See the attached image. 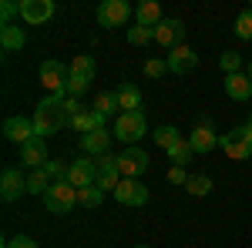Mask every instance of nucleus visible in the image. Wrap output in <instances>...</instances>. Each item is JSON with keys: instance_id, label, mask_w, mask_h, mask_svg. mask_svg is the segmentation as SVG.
<instances>
[{"instance_id": "nucleus-1", "label": "nucleus", "mask_w": 252, "mask_h": 248, "mask_svg": "<svg viewBox=\"0 0 252 248\" xmlns=\"http://www.w3.org/2000/svg\"><path fill=\"white\" fill-rule=\"evenodd\" d=\"M64 101H67V94H47L44 101H40L37 108H34V131H37V138H51V134H58L64 124H67V114H64Z\"/></svg>"}, {"instance_id": "nucleus-2", "label": "nucleus", "mask_w": 252, "mask_h": 248, "mask_svg": "<svg viewBox=\"0 0 252 248\" xmlns=\"http://www.w3.org/2000/svg\"><path fill=\"white\" fill-rule=\"evenodd\" d=\"M219 148L229 154L232 161H249V158H252V128H249V124L232 128L229 134L219 138Z\"/></svg>"}, {"instance_id": "nucleus-3", "label": "nucleus", "mask_w": 252, "mask_h": 248, "mask_svg": "<svg viewBox=\"0 0 252 248\" xmlns=\"http://www.w3.org/2000/svg\"><path fill=\"white\" fill-rule=\"evenodd\" d=\"M74 205H78V188L71 181H54L44 191V208L51 215H67V211H74Z\"/></svg>"}, {"instance_id": "nucleus-4", "label": "nucleus", "mask_w": 252, "mask_h": 248, "mask_svg": "<svg viewBox=\"0 0 252 248\" xmlns=\"http://www.w3.org/2000/svg\"><path fill=\"white\" fill-rule=\"evenodd\" d=\"M145 134H148V117H145V111L118 114V121H115V138H118V141H125V148L138 144Z\"/></svg>"}, {"instance_id": "nucleus-5", "label": "nucleus", "mask_w": 252, "mask_h": 248, "mask_svg": "<svg viewBox=\"0 0 252 248\" xmlns=\"http://www.w3.org/2000/svg\"><path fill=\"white\" fill-rule=\"evenodd\" d=\"M131 17H135V10L128 7V0H101V7H97L101 27H125Z\"/></svg>"}, {"instance_id": "nucleus-6", "label": "nucleus", "mask_w": 252, "mask_h": 248, "mask_svg": "<svg viewBox=\"0 0 252 248\" xmlns=\"http://www.w3.org/2000/svg\"><path fill=\"white\" fill-rule=\"evenodd\" d=\"M67 77H71V71L61 60H44L40 64V84H44L47 94H67Z\"/></svg>"}, {"instance_id": "nucleus-7", "label": "nucleus", "mask_w": 252, "mask_h": 248, "mask_svg": "<svg viewBox=\"0 0 252 248\" xmlns=\"http://www.w3.org/2000/svg\"><path fill=\"white\" fill-rule=\"evenodd\" d=\"M111 194H115L118 205H131V208H141V205H148V198H152V191L145 188L138 178H121V185H118Z\"/></svg>"}, {"instance_id": "nucleus-8", "label": "nucleus", "mask_w": 252, "mask_h": 248, "mask_svg": "<svg viewBox=\"0 0 252 248\" xmlns=\"http://www.w3.org/2000/svg\"><path fill=\"white\" fill-rule=\"evenodd\" d=\"M3 138L7 141H14V144H31L34 138H37V131H34V117L27 114H10L7 121H3Z\"/></svg>"}, {"instance_id": "nucleus-9", "label": "nucleus", "mask_w": 252, "mask_h": 248, "mask_svg": "<svg viewBox=\"0 0 252 248\" xmlns=\"http://www.w3.org/2000/svg\"><path fill=\"white\" fill-rule=\"evenodd\" d=\"M118 168H121V178H141V174L148 171V151L145 148H125V151L118 154Z\"/></svg>"}, {"instance_id": "nucleus-10", "label": "nucleus", "mask_w": 252, "mask_h": 248, "mask_svg": "<svg viewBox=\"0 0 252 248\" xmlns=\"http://www.w3.org/2000/svg\"><path fill=\"white\" fill-rule=\"evenodd\" d=\"M54 17V0H20V20L27 27H40Z\"/></svg>"}, {"instance_id": "nucleus-11", "label": "nucleus", "mask_w": 252, "mask_h": 248, "mask_svg": "<svg viewBox=\"0 0 252 248\" xmlns=\"http://www.w3.org/2000/svg\"><path fill=\"white\" fill-rule=\"evenodd\" d=\"M155 44L168 47V51L182 47V44H185V24H182L178 17H165V20L155 27Z\"/></svg>"}, {"instance_id": "nucleus-12", "label": "nucleus", "mask_w": 252, "mask_h": 248, "mask_svg": "<svg viewBox=\"0 0 252 248\" xmlns=\"http://www.w3.org/2000/svg\"><path fill=\"white\" fill-rule=\"evenodd\" d=\"M101 191H115L121 185V168H118V154H101L97 158V181Z\"/></svg>"}, {"instance_id": "nucleus-13", "label": "nucleus", "mask_w": 252, "mask_h": 248, "mask_svg": "<svg viewBox=\"0 0 252 248\" xmlns=\"http://www.w3.org/2000/svg\"><path fill=\"white\" fill-rule=\"evenodd\" d=\"M67 181L74 188H94L97 181V161H88V158H74L71 161V171H67Z\"/></svg>"}, {"instance_id": "nucleus-14", "label": "nucleus", "mask_w": 252, "mask_h": 248, "mask_svg": "<svg viewBox=\"0 0 252 248\" xmlns=\"http://www.w3.org/2000/svg\"><path fill=\"white\" fill-rule=\"evenodd\" d=\"M104 121H108V117L101 114V111H94V108H81L78 114L67 121V128L84 138V134H91V131H104Z\"/></svg>"}, {"instance_id": "nucleus-15", "label": "nucleus", "mask_w": 252, "mask_h": 248, "mask_svg": "<svg viewBox=\"0 0 252 248\" xmlns=\"http://www.w3.org/2000/svg\"><path fill=\"white\" fill-rule=\"evenodd\" d=\"M20 194H27V178L20 174V168H3V174H0V198L3 201H17Z\"/></svg>"}, {"instance_id": "nucleus-16", "label": "nucleus", "mask_w": 252, "mask_h": 248, "mask_svg": "<svg viewBox=\"0 0 252 248\" xmlns=\"http://www.w3.org/2000/svg\"><path fill=\"white\" fill-rule=\"evenodd\" d=\"M165 64H168V71H172V74H192L195 67H198V54H195L189 44H182V47L168 51Z\"/></svg>"}, {"instance_id": "nucleus-17", "label": "nucleus", "mask_w": 252, "mask_h": 248, "mask_svg": "<svg viewBox=\"0 0 252 248\" xmlns=\"http://www.w3.org/2000/svg\"><path fill=\"white\" fill-rule=\"evenodd\" d=\"M47 141L44 138H34L31 144H24L20 148V165L24 168H31V171H40V168H47Z\"/></svg>"}, {"instance_id": "nucleus-18", "label": "nucleus", "mask_w": 252, "mask_h": 248, "mask_svg": "<svg viewBox=\"0 0 252 248\" xmlns=\"http://www.w3.org/2000/svg\"><path fill=\"white\" fill-rule=\"evenodd\" d=\"M189 144H192V151L195 154H209L212 148H219V138H215V131H212V121L205 124H195L192 131H189Z\"/></svg>"}, {"instance_id": "nucleus-19", "label": "nucleus", "mask_w": 252, "mask_h": 248, "mask_svg": "<svg viewBox=\"0 0 252 248\" xmlns=\"http://www.w3.org/2000/svg\"><path fill=\"white\" fill-rule=\"evenodd\" d=\"M222 87H225L229 101H239V104L252 97V81H249V74H225Z\"/></svg>"}, {"instance_id": "nucleus-20", "label": "nucleus", "mask_w": 252, "mask_h": 248, "mask_svg": "<svg viewBox=\"0 0 252 248\" xmlns=\"http://www.w3.org/2000/svg\"><path fill=\"white\" fill-rule=\"evenodd\" d=\"M135 20H138V27H152L155 30L158 24H161V7H158V0H141L135 7Z\"/></svg>"}, {"instance_id": "nucleus-21", "label": "nucleus", "mask_w": 252, "mask_h": 248, "mask_svg": "<svg viewBox=\"0 0 252 248\" xmlns=\"http://www.w3.org/2000/svg\"><path fill=\"white\" fill-rule=\"evenodd\" d=\"M115 97H118V108H121V114H131V111H141V91H138L135 84H121L115 91Z\"/></svg>"}, {"instance_id": "nucleus-22", "label": "nucleus", "mask_w": 252, "mask_h": 248, "mask_svg": "<svg viewBox=\"0 0 252 248\" xmlns=\"http://www.w3.org/2000/svg\"><path fill=\"white\" fill-rule=\"evenodd\" d=\"M27 44V34L20 30L17 24H0V47L10 54V51H20Z\"/></svg>"}, {"instance_id": "nucleus-23", "label": "nucleus", "mask_w": 252, "mask_h": 248, "mask_svg": "<svg viewBox=\"0 0 252 248\" xmlns=\"http://www.w3.org/2000/svg\"><path fill=\"white\" fill-rule=\"evenodd\" d=\"M67 71H71V77H81V81H94V74H97V64H94V57L91 54H78V57L67 64Z\"/></svg>"}, {"instance_id": "nucleus-24", "label": "nucleus", "mask_w": 252, "mask_h": 248, "mask_svg": "<svg viewBox=\"0 0 252 248\" xmlns=\"http://www.w3.org/2000/svg\"><path fill=\"white\" fill-rule=\"evenodd\" d=\"M81 148H84L88 154H97V158H101V154H108V148H111V134L108 131L84 134V138H81Z\"/></svg>"}, {"instance_id": "nucleus-25", "label": "nucleus", "mask_w": 252, "mask_h": 248, "mask_svg": "<svg viewBox=\"0 0 252 248\" xmlns=\"http://www.w3.org/2000/svg\"><path fill=\"white\" fill-rule=\"evenodd\" d=\"M165 154H168V161H172L175 168H185V165L192 161L195 151H192V144H189V138H182V141H175V144H172Z\"/></svg>"}, {"instance_id": "nucleus-26", "label": "nucleus", "mask_w": 252, "mask_h": 248, "mask_svg": "<svg viewBox=\"0 0 252 248\" xmlns=\"http://www.w3.org/2000/svg\"><path fill=\"white\" fill-rule=\"evenodd\" d=\"M51 185H54V181H51V174L44 171V168L27 174V194H40V198H44V191L51 188Z\"/></svg>"}, {"instance_id": "nucleus-27", "label": "nucleus", "mask_w": 252, "mask_h": 248, "mask_svg": "<svg viewBox=\"0 0 252 248\" xmlns=\"http://www.w3.org/2000/svg\"><path fill=\"white\" fill-rule=\"evenodd\" d=\"M152 138H155L158 148H165V151H168L175 141H182V131H178L175 124H161V128H155V134H152Z\"/></svg>"}, {"instance_id": "nucleus-28", "label": "nucleus", "mask_w": 252, "mask_h": 248, "mask_svg": "<svg viewBox=\"0 0 252 248\" xmlns=\"http://www.w3.org/2000/svg\"><path fill=\"white\" fill-rule=\"evenodd\" d=\"M185 191H189L192 198H205V194L212 191V178H209V174H192L189 185H185Z\"/></svg>"}, {"instance_id": "nucleus-29", "label": "nucleus", "mask_w": 252, "mask_h": 248, "mask_svg": "<svg viewBox=\"0 0 252 248\" xmlns=\"http://www.w3.org/2000/svg\"><path fill=\"white\" fill-rule=\"evenodd\" d=\"M78 205L81 208H101V205H104V191L97 188H81L78 191Z\"/></svg>"}, {"instance_id": "nucleus-30", "label": "nucleus", "mask_w": 252, "mask_h": 248, "mask_svg": "<svg viewBox=\"0 0 252 248\" xmlns=\"http://www.w3.org/2000/svg\"><path fill=\"white\" fill-rule=\"evenodd\" d=\"M235 37L239 40H252V7L249 10H242V14H239V17H235Z\"/></svg>"}, {"instance_id": "nucleus-31", "label": "nucleus", "mask_w": 252, "mask_h": 248, "mask_svg": "<svg viewBox=\"0 0 252 248\" xmlns=\"http://www.w3.org/2000/svg\"><path fill=\"white\" fill-rule=\"evenodd\" d=\"M94 111H101L104 117L115 114V111H121V108H118V97L111 94V91H101V94H97V101H94Z\"/></svg>"}, {"instance_id": "nucleus-32", "label": "nucleus", "mask_w": 252, "mask_h": 248, "mask_svg": "<svg viewBox=\"0 0 252 248\" xmlns=\"http://www.w3.org/2000/svg\"><path fill=\"white\" fill-rule=\"evenodd\" d=\"M219 67H222L225 74H242V54H235V51H225V54L219 57Z\"/></svg>"}, {"instance_id": "nucleus-33", "label": "nucleus", "mask_w": 252, "mask_h": 248, "mask_svg": "<svg viewBox=\"0 0 252 248\" xmlns=\"http://www.w3.org/2000/svg\"><path fill=\"white\" fill-rule=\"evenodd\" d=\"M148 40H155V30H152V27H128V44L145 47Z\"/></svg>"}, {"instance_id": "nucleus-34", "label": "nucleus", "mask_w": 252, "mask_h": 248, "mask_svg": "<svg viewBox=\"0 0 252 248\" xmlns=\"http://www.w3.org/2000/svg\"><path fill=\"white\" fill-rule=\"evenodd\" d=\"M44 171L51 174V181H67V171H71V165H61V161H47V168Z\"/></svg>"}, {"instance_id": "nucleus-35", "label": "nucleus", "mask_w": 252, "mask_h": 248, "mask_svg": "<svg viewBox=\"0 0 252 248\" xmlns=\"http://www.w3.org/2000/svg\"><path fill=\"white\" fill-rule=\"evenodd\" d=\"M165 71H168V64H165V60H158V57L145 60V74H148V77H155V81H158V77L165 74Z\"/></svg>"}, {"instance_id": "nucleus-36", "label": "nucleus", "mask_w": 252, "mask_h": 248, "mask_svg": "<svg viewBox=\"0 0 252 248\" xmlns=\"http://www.w3.org/2000/svg\"><path fill=\"white\" fill-rule=\"evenodd\" d=\"M14 14H20V3L3 0V3H0V20H3V24H10V17H14Z\"/></svg>"}, {"instance_id": "nucleus-37", "label": "nucleus", "mask_w": 252, "mask_h": 248, "mask_svg": "<svg viewBox=\"0 0 252 248\" xmlns=\"http://www.w3.org/2000/svg\"><path fill=\"white\" fill-rule=\"evenodd\" d=\"M3 248H37V242H34V238H27V235H17V238H7Z\"/></svg>"}, {"instance_id": "nucleus-38", "label": "nucleus", "mask_w": 252, "mask_h": 248, "mask_svg": "<svg viewBox=\"0 0 252 248\" xmlns=\"http://www.w3.org/2000/svg\"><path fill=\"white\" fill-rule=\"evenodd\" d=\"M189 178H192V174H185V168H175L172 165V171H168V181H172V185H182V188H185Z\"/></svg>"}, {"instance_id": "nucleus-39", "label": "nucleus", "mask_w": 252, "mask_h": 248, "mask_svg": "<svg viewBox=\"0 0 252 248\" xmlns=\"http://www.w3.org/2000/svg\"><path fill=\"white\" fill-rule=\"evenodd\" d=\"M78 111H81V101L78 97H67V101H64V114H67V121L78 114Z\"/></svg>"}, {"instance_id": "nucleus-40", "label": "nucleus", "mask_w": 252, "mask_h": 248, "mask_svg": "<svg viewBox=\"0 0 252 248\" xmlns=\"http://www.w3.org/2000/svg\"><path fill=\"white\" fill-rule=\"evenodd\" d=\"M246 74H249V81H252V60H249V67H246Z\"/></svg>"}, {"instance_id": "nucleus-41", "label": "nucleus", "mask_w": 252, "mask_h": 248, "mask_svg": "<svg viewBox=\"0 0 252 248\" xmlns=\"http://www.w3.org/2000/svg\"><path fill=\"white\" fill-rule=\"evenodd\" d=\"M246 124H249V128H252V114H249V121H246Z\"/></svg>"}, {"instance_id": "nucleus-42", "label": "nucleus", "mask_w": 252, "mask_h": 248, "mask_svg": "<svg viewBox=\"0 0 252 248\" xmlns=\"http://www.w3.org/2000/svg\"><path fill=\"white\" fill-rule=\"evenodd\" d=\"M135 248H148V245H135Z\"/></svg>"}]
</instances>
